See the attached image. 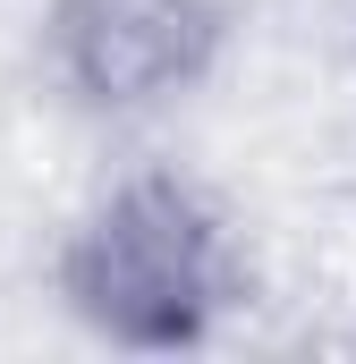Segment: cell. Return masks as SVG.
<instances>
[{
    "label": "cell",
    "instance_id": "obj_2",
    "mask_svg": "<svg viewBox=\"0 0 356 364\" xmlns=\"http://www.w3.org/2000/svg\"><path fill=\"white\" fill-rule=\"evenodd\" d=\"M221 34H229L221 0H51L43 17L60 93L102 119H145L195 93L221 60Z\"/></svg>",
    "mask_w": 356,
    "mask_h": 364
},
{
    "label": "cell",
    "instance_id": "obj_1",
    "mask_svg": "<svg viewBox=\"0 0 356 364\" xmlns=\"http://www.w3.org/2000/svg\"><path fill=\"white\" fill-rule=\"evenodd\" d=\"M238 246L229 220L170 170L110 186L77 220L60 255V296L68 314L102 331L110 348H204L212 322L238 305Z\"/></svg>",
    "mask_w": 356,
    "mask_h": 364
}]
</instances>
